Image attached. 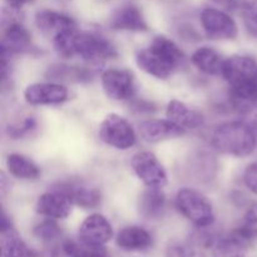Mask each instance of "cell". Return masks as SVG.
<instances>
[{
    "label": "cell",
    "instance_id": "1",
    "mask_svg": "<svg viewBox=\"0 0 257 257\" xmlns=\"http://www.w3.org/2000/svg\"><path fill=\"white\" fill-rule=\"evenodd\" d=\"M53 45L60 57H78L88 63H102L118 55L117 48L109 39L97 33L78 32L77 28L53 38Z\"/></svg>",
    "mask_w": 257,
    "mask_h": 257
},
{
    "label": "cell",
    "instance_id": "2",
    "mask_svg": "<svg viewBox=\"0 0 257 257\" xmlns=\"http://www.w3.org/2000/svg\"><path fill=\"white\" fill-rule=\"evenodd\" d=\"M223 79L230 88L232 104L240 110H250L257 104V60L250 55L236 54L225 59Z\"/></svg>",
    "mask_w": 257,
    "mask_h": 257
},
{
    "label": "cell",
    "instance_id": "3",
    "mask_svg": "<svg viewBox=\"0 0 257 257\" xmlns=\"http://www.w3.org/2000/svg\"><path fill=\"white\" fill-rule=\"evenodd\" d=\"M185 59L177 43L166 35H157L145 49L136 55L138 68L157 79H168Z\"/></svg>",
    "mask_w": 257,
    "mask_h": 257
},
{
    "label": "cell",
    "instance_id": "4",
    "mask_svg": "<svg viewBox=\"0 0 257 257\" xmlns=\"http://www.w3.org/2000/svg\"><path fill=\"white\" fill-rule=\"evenodd\" d=\"M211 145L223 155L238 158L247 157L256 148V131L243 120L221 123L211 133Z\"/></svg>",
    "mask_w": 257,
    "mask_h": 257
},
{
    "label": "cell",
    "instance_id": "5",
    "mask_svg": "<svg viewBox=\"0 0 257 257\" xmlns=\"http://www.w3.org/2000/svg\"><path fill=\"white\" fill-rule=\"evenodd\" d=\"M175 207L183 217L198 228L211 227L215 222L212 203L196 188L183 187L178 190L175 197Z\"/></svg>",
    "mask_w": 257,
    "mask_h": 257
},
{
    "label": "cell",
    "instance_id": "6",
    "mask_svg": "<svg viewBox=\"0 0 257 257\" xmlns=\"http://www.w3.org/2000/svg\"><path fill=\"white\" fill-rule=\"evenodd\" d=\"M98 136L100 141L109 147L127 151L137 142V133L127 118L110 113L99 124Z\"/></svg>",
    "mask_w": 257,
    "mask_h": 257
},
{
    "label": "cell",
    "instance_id": "7",
    "mask_svg": "<svg viewBox=\"0 0 257 257\" xmlns=\"http://www.w3.org/2000/svg\"><path fill=\"white\" fill-rule=\"evenodd\" d=\"M104 94L115 102H124L135 97L136 79L133 73L124 68H109L100 75Z\"/></svg>",
    "mask_w": 257,
    "mask_h": 257
},
{
    "label": "cell",
    "instance_id": "8",
    "mask_svg": "<svg viewBox=\"0 0 257 257\" xmlns=\"http://www.w3.org/2000/svg\"><path fill=\"white\" fill-rule=\"evenodd\" d=\"M201 25L212 40H235L238 35V28L235 19L226 12L216 8H206L201 12Z\"/></svg>",
    "mask_w": 257,
    "mask_h": 257
},
{
    "label": "cell",
    "instance_id": "9",
    "mask_svg": "<svg viewBox=\"0 0 257 257\" xmlns=\"http://www.w3.org/2000/svg\"><path fill=\"white\" fill-rule=\"evenodd\" d=\"M133 172L146 187L163 188L168 182L167 172L162 163L152 152L142 151L136 153L131 160Z\"/></svg>",
    "mask_w": 257,
    "mask_h": 257
},
{
    "label": "cell",
    "instance_id": "10",
    "mask_svg": "<svg viewBox=\"0 0 257 257\" xmlns=\"http://www.w3.org/2000/svg\"><path fill=\"white\" fill-rule=\"evenodd\" d=\"M52 190L62 192L72 201L73 205L84 208V210L98 207L102 202L100 191L93 186L82 182V181H59L53 186Z\"/></svg>",
    "mask_w": 257,
    "mask_h": 257
},
{
    "label": "cell",
    "instance_id": "11",
    "mask_svg": "<svg viewBox=\"0 0 257 257\" xmlns=\"http://www.w3.org/2000/svg\"><path fill=\"white\" fill-rule=\"evenodd\" d=\"M69 90L65 85L55 82L29 84L24 90V99L30 105H57L67 102Z\"/></svg>",
    "mask_w": 257,
    "mask_h": 257
},
{
    "label": "cell",
    "instance_id": "12",
    "mask_svg": "<svg viewBox=\"0 0 257 257\" xmlns=\"http://www.w3.org/2000/svg\"><path fill=\"white\" fill-rule=\"evenodd\" d=\"M2 48L10 54H35L38 52L29 30L18 20H10L4 28Z\"/></svg>",
    "mask_w": 257,
    "mask_h": 257
},
{
    "label": "cell",
    "instance_id": "13",
    "mask_svg": "<svg viewBox=\"0 0 257 257\" xmlns=\"http://www.w3.org/2000/svg\"><path fill=\"white\" fill-rule=\"evenodd\" d=\"M113 237V227L108 218L100 213L89 215L79 226L78 238L89 245L104 246Z\"/></svg>",
    "mask_w": 257,
    "mask_h": 257
},
{
    "label": "cell",
    "instance_id": "14",
    "mask_svg": "<svg viewBox=\"0 0 257 257\" xmlns=\"http://www.w3.org/2000/svg\"><path fill=\"white\" fill-rule=\"evenodd\" d=\"M35 210L44 217L53 218V220H65L72 213L73 203L62 192L50 190L49 192L43 193L38 197Z\"/></svg>",
    "mask_w": 257,
    "mask_h": 257
},
{
    "label": "cell",
    "instance_id": "15",
    "mask_svg": "<svg viewBox=\"0 0 257 257\" xmlns=\"http://www.w3.org/2000/svg\"><path fill=\"white\" fill-rule=\"evenodd\" d=\"M166 118L186 132L197 130L205 123V117L200 110L178 99H172L168 103L166 108Z\"/></svg>",
    "mask_w": 257,
    "mask_h": 257
},
{
    "label": "cell",
    "instance_id": "16",
    "mask_svg": "<svg viewBox=\"0 0 257 257\" xmlns=\"http://www.w3.org/2000/svg\"><path fill=\"white\" fill-rule=\"evenodd\" d=\"M34 22L43 34L52 38H55L60 33L77 28V23L72 17L50 9L38 10L34 17Z\"/></svg>",
    "mask_w": 257,
    "mask_h": 257
},
{
    "label": "cell",
    "instance_id": "17",
    "mask_svg": "<svg viewBox=\"0 0 257 257\" xmlns=\"http://www.w3.org/2000/svg\"><path fill=\"white\" fill-rule=\"evenodd\" d=\"M138 131L143 141L148 143H158L181 137L186 133L182 128L166 119H146L138 125Z\"/></svg>",
    "mask_w": 257,
    "mask_h": 257
},
{
    "label": "cell",
    "instance_id": "18",
    "mask_svg": "<svg viewBox=\"0 0 257 257\" xmlns=\"http://www.w3.org/2000/svg\"><path fill=\"white\" fill-rule=\"evenodd\" d=\"M110 28L114 30L137 33L150 30L142 10L133 4L123 5L115 10L110 18Z\"/></svg>",
    "mask_w": 257,
    "mask_h": 257
},
{
    "label": "cell",
    "instance_id": "19",
    "mask_svg": "<svg viewBox=\"0 0 257 257\" xmlns=\"http://www.w3.org/2000/svg\"><path fill=\"white\" fill-rule=\"evenodd\" d=\"M115 243L125 252H143L153 246V236L141 226H127L117 233Z\"/></svg>",
    "mask_w": 257,
    "mask_h": 257
},
{
    "label": "cell",
    "instance_id": "20",
    "mask_svg": "<svg viewBox=\"0 0 257 257\" xmlns=\"http://www.w3.org/2000/svg\"><path fill=\"white\" fill-rule=\"evenodd\" d=\"M251 243L236 230L218 235L211 247L213 257H247Z\"/></svg>",
    "mask_w": 257,
    "mask_h": 257
},
{
    "label": "cell",
    "instance_id": "21",
    "mask_svg": "<svg viewBox=\"0 0 257 257\" xmlns=\"http://www.w3.org/2000/svg\"><path fill=\"white\" fill-rule=\"evenodd\" d=\"M2 257H38V253L27 245L13 226L12 221L2 223Z\"/></svg>",
    "mask_w": 257,
    "mask_h": 257
},
{
    "label": "cell",
    "instance_id": "22",
    "mask_svg": "<svg viewBox=\"0 0 257 257\" xmlns=\"http://www.w3.org/2000/svg\"><path fill=\"white\" fill-rule=\"evenodd\" d=\"M138 210L145 220L156 221L162 218L166 211V195L162 188H146L138 200Z\"/></svg>",
    "mask_w": 257,
    "mask_h": 257
},
{
    "label": "cell",
    "instance_id": "23",
    "mask_svg": "<svg viewBox=\"0 0 257 257\" xmlns=\"http://www.w3.org/2000/svg\"><path fill=\"white\" fill-rule=\"evenodd\" d=\"M191 62L200 72L207 75H221L223 68L222 55L211 47H201L191 55Z\"/></svg>",
    "mask_w": 257,
    "mask_h": 257
},
{
    "label": "cell",
    "instance_id": "24",
    "mask_svg": "<svg viewBox=\"0 0 257 257\" xmlns=\"http://www.w3.org/2000/svg\"><path fill=\"white\" fill-rule=\"evenodd\" d=\"M187 170L193 180L201 183L210 182L217 172V162L215 157L207 152H197L188 160Z\"/></svg>",
    "mask_w": 257,
    "mask_h": 257
},
{
    "label": "cell",
    "instance_id": "25",
    "mask_svg": "<svg viewBox=\"0 0 257 257\" xmlns=\"http://www.w3.org/2000/svg\"><path fill=\"white\" fill-rule=\"evenodd\" d=\"M7 168L13 177L23 181H35L40 177V168L29 157L20 153H10L7 157Z\"/></svg>",
    "mask_w": 257,
    "mask_h": 257
},
{
    "label": "cell",
    "instance_id": "26",
    "mask_svg": "<svg viewBox=\"0 0 257 257\" xmlns=\"http://www.w3.org/2000/svg\"><path fill=\"white\" fill-rule=\"evenodd\" d=\"M67 257H110L104 246L85 243L80 240H65L62 243Z\"/></svg>",
    "mask_w": 257,
    "mask_h": 257
},
{
    "label": "cell",
    "instance_id": "27",
    "mask_svg": "<svg viewBox=\"0 0 257 257\" xmlns=\"http://www.w3.org/2000/svg\"><path fill=\"white\" fill-rule=\"evenodd\" d=\"M47 75L49 77V79L70 80V82H88L92 79V73L89 70L63 64L49 67Z\"/></svg>",
    "mask_w": 257,
    "mask_h": 257
},
{
    "label": "cell",
    "instance_id": "28",
    "mask_svg": "<svg viewBox=\"0 0 257 257\" xmlns=\"http://www.w3.org/2000/svg\"><path fill=\"white\" fill-rule=\"evenodd\" d=\"M235 230L251 245L257 242V202H253L247 208L240 225Z\"/></svg>",
    "mask_w": 257,
    "mask_h": 257
},
{
    "label": "cell",
    "instance_id": "29",
    "mask_svg": "<svg viewBox=\"0 0 257 257\" xmlns=\"http://www.w3.org/2000/svg\"><path fill=\"white\" fill-rule=\"evenodd\" d=\"M33 235L47 246H53L59 241L62 237V230L59 226L57 225L53 218L45 220L43 222L38 223L34 228H33Z\"/></svg>",
    "mask_w": 257,
    "mask_h": 257
},
{
    "label": "cell",
    "instance_id": "30",
    "mask_svg": "<svg viewBox=\"0 0 257 257\" xmlns=\"http://www.w3.org/2000/svg\"><path fill=\"white\" fill-rule=\"evenodd\" d=\"M167 257H207L203 248L191 240L187 242H172L166 250Z\"/></svg>",
    "mask_w": 257,
    "mask_h": 257
},
{
    "label": "cell",
    "instance_id": "31",
    "mask_svg": "<svg viewBox=\"0 0 257 257\" xmlns=\"http://www.w3.org/2000/svg\"><path fill=\"white\" fill-rule=\"evenodd\" d=\"M243 27L248 35L257 38V0H246L241 4Z\"/></svg>",
    "mask_w": 257,
    "mask_h": 257
},
{
    "label": "cell",
    "instance_id": "32",
    "mask_svg": "<svg viewBox=\"0 0 257 257\" xmlns=\"http://www.w3.org/2000/svg\"><path fill=\"white\" fill-rule=\"evenodd\" d=\"M35 128H37V119H35L34 117H32V115H29V117L24 118V119L20 123H18V124L10 125V127L8 128V133H9L10 137L17 140V138H22L24 137V136L32 133Z\"/></svg>",
    "mask_w": 257,
    "mask_h": 257
},
{
    "label": "cell",
    "instance_id": "33",
    "mask_svg": "<svg viewBox=\"0 0 257 257\" xmlns=\"http://www.w3.org/2000/svg\"><path fill=\"white\" fill-rule=\"evenodd\" d=\"M243 183H245L246 188L253 195L257 196V161L250 163L247 167L243 171Z\"/></svg>",
    "mask_w": 257,
    "mask_h": 257
},
{
    "label": "cell",
    "instance_id": "34",
    "mask_svg": "<svg viewBox=\"0 0 257 257\" xmlns=\"http://www.w3.org/2000/svg\"><path fill=\"white\" fill-rule=\"evenodd\" d=\"M212 2H215L217 5H220V7L225 8V9H228V10L235 9V8L238 5L237 0H212Z\"/></svg>",
    "mask_w": 257,
    "mask_h": 257
},
{
    "label": "cell",
    "instance_id": "35",
    "mask_svg": "<svg viewBox=\"0 0 257 257\" xmlns=\"http://www.w3.org/2000/svg\"><path fill=\"white\" fill-rule=\"evenodd\" d=\"M32 0H7V3L9 4V7L12 9H20L22 7H24L25 4L30 3Z\"/></svg>",
    "mask_w": 257,
    "mask_h": 257
},
{
    "label": "cell",
    "instance_id": "36",
    "mask_svg": "<svg viewBox=\"0 0 257 257\" xmlns=\"http://www.w3.org/2000/svg\"><path fill=\"white\" fill-rule=\"evenodd\" d=\"M256 135H257V128H256Z\"/></svg>",
    "mask_w": 257,
    "mask_h": 257
}]
</instances>
